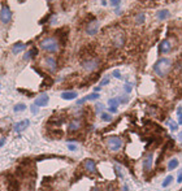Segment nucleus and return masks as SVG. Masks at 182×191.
I'll use <instances>...</instances> for the list:
<instances>
[{"label": "nucleus", "instance_id": "obj_1", "mask_svg": "<svg viewBox=\"0 0 182 191\" xmlns=\"http://www.w3.org/2000/svg\"><path fill=\"white\" fill-rule=\"evenodd\" d=\"M172 67H173L172 60L168 57H161L153 64V73H155L157 77L164 78V77H167L169 72L172 70Z\"/></svg>", "mask_w": 182, "mask_h": 191}, {"label": "nucleus", "instance_id": "obj_2", "mask_svg": "<svg viewBox=\"0 0 182 191\" xmlns=\"http://www.w3.org/2000/svg\"><path fill=\"white\" fill-rule=\"evenodd\" d=\"M39 47H41V50H43L45 52H48V53H56L60 50L59 40H57V38H55V36L43 38L39 43Z\"/></svg>", "mask_w": 182, "mask_h": 191}, {"label": "nucleus", "instance_id": "obj_3", "mask_svg": "<svg viewBox=\"0 0 182 191\" xmlns=\"http://www.w3.org/2000/svg\"><path fill=\"white\" fill-rule=\"evenodd\" d=\"M122 146H124V140L118 135H112L107 139V147H108V150L112 151V152L120 151L122 148Z\"/></svg>", "mask_w": 182, "mask_h": 191}, {"label": "nucleus", "instance_id": "obj_4", "mask_svg": "<svg viewBox=\"0 0 182 191\" xmlns=\"http://www.w3.org/2000/svg\"><path fill=\"white\" fill-rule=\"evenodd\" d=\"M99 65H100L99 60L92 59V57L85 60V61H82V68H83L86 72H95V70L99 68Z\"/></svg>", "mask_w": 182, "mask_h": 191}, {"label": "nucleus", "instance_id": "obj_5", "mask_svg": "<svg viewBox=\"0 0 182 191\" xmlns=\"http://www.w3.org/2000/svg\"><path fill=\"white\" fill-rule=\"evenodd\" d=\"M43 64H45L46 69L49 73H55L57 70V61H56V59L52 56H46L43 59Z\"/></svg>", "mask_w": 182, "mask_h": 191}, {"label": "nucleus", "instance_id": "obj_6", "mask_svg": "<svg viewBox=\"0 0 182 191\" xmlns=\"http://www.w3.org/2000/svg\"><path fill=\"white\" fill-rule=\"evenodd\" d=\"M83 126V121L81 118H73L70 120V122L68 124V132L69 133H77L78 130L82 129Z\"/></svg>", "mask_w": 182, "mask_h": 191}, {"label": "nucleus", "instance_id": "obj_7", "mask_svg": "<svg viewBox=\"0 0 182 191\" xmlns=\"http://www.w3.org/2000/svg\"><path fill=\"white\" fill-rule=\"evenodd\" d=\"M152 164H153V155L152 154H148V155H146L145 157H143V161H142V170H143V173L151 172Z\"/></svg>", "mask_w": 182, "mask_h": 191}, {"label": "nucleus", "instance_id": "obj_8", "mask_svg": "<svg viewBox=\"0 0 182 191\" xmlns=\"http://www.w3.org/2000/svg\"><path fill=\"white\" fill-rule=\"evenodd\" d=\"M10 20H12V12L7 5H3L2 9H0V21L3 24H9Z\"/></svg>", "mask_w": 182, "mask_h": 191}, {"label": "nucleus", "instance_id": "obj_9", "mask_svg": "<svg viewBox=\"0 0 182 191\" xmlns=\"http://www.w3.org/2000/svg\"><path fill=\"white\" fill-rule=\"evenodd\" d=\"M99 31V21L92 20L89 22V25L86 26V34L87 35H95Z\"/></svg>", "mask_w": 182, "mask_h": 191}, {"label": "nucleus", "instance_id": "obj_10", "mask_svg": "<svg viewBox=\"0 0 182 191\" xmlns=\"http://www.w3.org/2000/svg\"><path fill=\"white\" fill-rule=\"evenodd\" d=\"M83 169L87 173H96L98 169H96V161L92 160V159H86L83 161Z\"/></svg>", "mask_w": 182, "mask_h": 191}, {"label": "nucleus", "instance_id": "obj_11", "mask_svg": "<svg viewBox=\"0 0 182 191\" xmlns=\"http://www.w3.org/2000/svg\"><path fill=\"white\" fill-rule=\"evenodd\" d=\"M48 101H49V96H48V94L43 92V94H41V95L35 99L34 104H35L37 107H46V105L48 104Z\"/></svg>", "mask_w": 182, "mask_h": 191}, {"label": "nucleus", "instance_id": "obj_12", "mask_svg": "<svg viewBox=\"0 0 182 191\" xmlns=\"http://www.w3.org/2000/svg\"><path fill=\"white\" fill-rule=\"evenodd\" d=\"M172 51V44H170V42L168 39H164L161 40V43L159 44V52L160 53H169Z\"/></svg>", "mask_w": 182, "mask_h": 191}, {"label": "nucleus", "instance_id": "obj_13", "mask_svg": "<svg viewBox=\"0 0 182 191\" xmlns=\"http://www.w3.org/2000/svg\"><path fill=\"white\" fill-rule=\"evenodd\" d=\"M99 97H100V95H99L98 92H92V94H89V95H86L85 97H82V99L77 100V105H82L85 101H92V100H98Z\"/></svg>", "mask_w": 182, "mask_h": 191}, {"label": "nucleus", "instance_id": "obj_14", "mask_svg": "<svg viewBox=\"0 0 182 191\" xmlns=\"http://www.w3.org/2000/svg\"><path fill=\"white\" fill-rule=\"evenodd\" d=\"M29 125H30V121H29V120H22V121L14 124L13 130H14L16 133H21V132H24V130H26Z\"/></svg>", "mask_w": 182, "mask_h": 191}, {"label": "nucleus", "instance_id": "obj_15", "mask_svg": "<svg viewBox=\"0 0 182 191\" xmlns=\"http://www.w3.org/2000/svg\"><path fill=\"white\" fill-rule=\"evenodd\" d=\"M8 189L9 191H20V182L16 178L10 177L8 179Z\"/></svg>", "mask_w": 182, "mask_h": 191}, {"label": "nucleus", "instance_id": "obj_16", "mask_svg": "<svg viewBox=\"0 0 182 191\" xmlns=\"http://www.w3.org/2000/svg\"><path fill=\"white\" fill-rule=\"evenodd\" d=\"M78 96V92L77 91H64L61 94V99L64 100H73V99H77Z\"/></svg>", "mask_w": 182, "mask_h": 191}, {"label": "nucleus", "instance_id": "obj_17", "mask_svg": "<svg viewBox=\"0 0 182 191\" xmlns=\"http://www.w3.org/2000/svg\"><path fill=\"white\" fill-rule=\"evenodd\" d=\"M113 44H114V47L121 48V47H122V46L125 44V35H124V34H118L117 36L114 38Z\"/></svg>", "mask_w": 182, "mask_h": 191}, {"label": "nucleus", "instance_id": "obj_18", "mask_svg": "<svg viewBox=\"0 0 182 191\" xmlns=\"http://www.w3.org/2000/svg\"><path fill=\"white\" fill-rule=\"evenodd\" d=\"M25 48H26V46L24 44V43L18 42V43H16V44H13V47H12V52H13L14 55H17V53H20V52L25 51Z\"/></svg>", "mask_w": 182, "mask_h": 191}, {"label": "nucleus", "instance_id": "obj_19", "mask_svg": "<svg viewBox=\"0 0 182 191\" xmlns=\"http://www.w3.org/2000/svg\"><path fill=\"white\" fill-rule=\"evenodd\" d=\"M169 16H170V12L168 9H161V10H159L157 12V20L164 21V20H167Z\"/></svg>", "mask_w": 182, "mask_h": 191}, {"label": "nucleus", "instance_id": "obj_20", "mask_svg": "<svg viewBox=\"0 0 182 191\" xmlns=\"http://www.w3.org/2000/svg\"><path fill=\"white\" fill-rule=\"evenodd\" d=\"M37 53H38L37 48H31V50H29V51L24 55V60H25V61H27V60H30V59H33L34 56H37Z\"/></svg>", "mask_w": 182, "mask_h": 191}, {"label": "nucleus", "instance_id": "obj_21", "mask_svg": "<svg viewBox=\"0 0 182 191\" xmlns=\"http://www.w3.org/2000/svg\"><path fill=\"white\" fill-rule=\"evenodd\" d=\"M178 164H180L178 159H176V157H172V159L168 161V170H174V169L178 166Z\"/></svg>", "mask_w": 182, "mask_h": 191}, {"label": "nucleus", "instance_id": "obj_22", "mask_svg": "<svg viewBox=\"0 0 182 191\" xmlns=\"http://www.w3.org/2000/svg\"><path fill=\"white\" fill-rule=\"evenodd\" d=\"M174 181V178H173V176H167L164 178V181H163V183H161V186L165 189V187H168V186H170V183H172Z\"/></svg>", "mask_w": 182, "mask_h": 191}, {"label": "nucleus", "instance_id": "obj_23", "mask_svg": "<svg viewBox=\"0 0 182 191\" xmlns=\"http://www.w3.org/2000/svg\"><path fill=\"white\" fill-rule=\"evenodd\" d=\"M100 118L103 120V121L109 122V121H112V114L108 113V112H102L100 113Z\"/></svg>", "mask_w": 182, "mask_h": 191}, {"label": "nucleus", "instance_id": "obj_24", "mask_svg": "<svg viewBox=\"0 0 182 191\" xmlns=\"http://www.w3.org/2000/svg\"><path fill=\"white\" fill-rule=\"evenodd\" d=\"M118 104H120L118 97H112V99L108 100V107H116V108H117Z\"/></svg>", "mask_w": 182, "mask_h": 191}, {"label": "nucleus", "instance_id": "obj_25", "mask_svg": "<svg viewBox=\"0 0 182 191\" xmlns=\"http://www.w3.org/2000/svg\"><path fill=\"white\" fill-rule=\"evenodd\" d=\"M145 18H146V16L143 14V13L137 14V16H135V24H137V25L143 24V22H145Z\"/></svg>", "mask_w": 182, "mask_h": 191}, {"label": "nucleus", "instance_id": "obj_26", "mask_svg": "<svg viewBox=\"0 0 182 191\" xmlns=\"http://www.w3.org/2000/svg\"><path fill=\"white\" fill-rule=\"evenodd\" d=\"M26 109V105L24 104V103H20V104H16L14 107H13V111L17 113V112H22V111H25Z\"/></svg>", "mask_w": 182, "mask_h": 191}, {"label": "nucleus", "instance_id": "obj_27", "mask_svg": "<svg viewBox=\"0 0 182 191\" xmlns=\"http://www.w3.org/2000/svg\"><path fill=\"white\" fill-rule=\"evenodd\" d=\"M168 125H169V128H170V132H177L178 130V124L177 122H173V121H168Z\"/></svg>", "mask_w": 182, "mask_h": 191}, {"label": "nucleus", "instance_id": "obj_28", "mask_svg": "<svg viewBox=\"0 0 182 191\" xmlns=\"http://www.w3.org/2000/svg\"><path fill=\"white\" fill-rule=\"evenodd\" d=\"M131 90H133V85H131L130 82H126V83L124 85V91L126 92V94H129V92H131Z\"/></svg>", "mask_w": 182, "mask_h": 191}, {"label": "nucleus", "instance_id": "obj_29", "mask_svg": "<svg viewBox=\"0 0 182 191\" xmlns=\"http://www.w3.org/2000/svg\"><path fill=\"white\" fill-rule=\"evenodd\" d=\"M177 117H178V125H182V107L177 108Z\"/></svg>", "mask_w": 182, "mask_h": 191}, {"label": "nucleus", "instance_id": "obj_30", "mask_svg": "<svg viewBox=\"0 0 182 191\" xmlns=\"http://www.w3.org/2000/svg\"><path fill=\"white\" fill-rule=\"evenodd\" d=\"M112 75H113L114 78H117V79H121V78H122V75H121L120 70H117V69H116V70H113V72H112Z\"/></svg>", "mask_w": 182, "mask_h": 191}, {"label": "nucleus", "instance_id": "obj_31", "mask_svg": "<svg viewBox=\"0 0 182 191\" xmlns=\"http://www.w3.org/2000/svg\"><path fill=\"white\" fill-rule=\"evenodd\" d=\"M108 83H109V77H104V78L100 81V87L106 86V85H108Z\"/></svg>", "mask_w": 182, "mask_h": 191}, {"label": "nucleus", "instance_id": "obj_32", "mask_svg": "<svg viewBox=\"0 0 182 191\" xmlns=\"http://www.w3.org/2000/svg\"><path fill=\"white\" fill-rule=\"evenodd\" d=\"M121 3V0H109V4L112 5V7H118Z\"/></svg>", "mask_w": 182, "mask_h": 191}, {"label": "nucleus", "instance_id": "obj_33", "mask_svg": "<svg viewBox=\"0 0 182 191\" xmlns=\"http://www.w3.org/2000/svg\"><path fill=\"white\" fill-rule=\"evenodd\" d=\"M95 109H96V112H103V109H104V105L102 104V103H98L96 104V107H95Z\"/></svg>", "mask_w": 182, "mask_h": 191}, {"label": "nucleus", "instance_id": "obj_34", "mask_svg": "<svg viewBox=\"0 0 182 191\" xmlns=\"http://www.w3.org/2000/svg\"><path fill=\"white\" fill-rule=\"evenodd\" d=\"M39 107H37L35 104H33L31 107H30V109H31V113H34V114H37L38 113V111H39V109H38Z\"/></svg>", "mask_w": 182, "mask_h": 191}, {"label": "nucleus", "instance_id": "obj_35", "mask_svg": "<svg viewBox=\"0 0 182 191\" xmlns=\"http://www.w3.org/2000/svg\"><path fill=\"white\" fill-rule=\"evenodd\" d=\"M118 100H120V104H122V103H124V104H125V103H128L129 101V99H128V97H126V96H120L118 97Z\"/></svg>", "mask_w": 182, "mask_h": 191}, {"label": "nucleus", "instance_id": "obj_36", "mask_svg": "<svg viewBox=\"0 0 182 191\" xmlns=\"http://www.w3.org/2000/svg\"><path fill=\"white\" fill-rule=\"evenodd\" d=\"M108 113H111V114L117 113V108L116 107H108Z\"/></svg>", "mask_w": 182, "mask_h": 191}, {"label": "nucleus", "instance_id": "obj_37", "mask_svg": "<svg viewBox=\"0 0 182 191\" xmlns=\"http://www.w3.org/2000/svg\"><path fill=\"white\" fill-rule=\"evenodd\" d=\"M177 182H178V183H182V168L180 169V172H178V176H177Z\"/></svg>", "mask_w": 182, "mask_h": 191}, {"label": "nucleus", "instance_id": "obj_38", "mask_svg": "<svg viewBox=\"0 0 182 191\" xmlns=\"http://www.w3.org/2000/svg\"><path fill=\"white\" fill-rule=\"evenodd\" d=\"M68 148H69V151H76L77 150V146L73 144V143H68Z\"/></svg>", "mask_w": 182, "mask_h": 191}, {"label": "nucleus", "instance_id": "obj_39", "mask_svg": "<svg viewBox=\"0 0 182 191\" xmlns=\"http://www.w3.org/2000/svg\"><path fill=\"white\" fill-rule=\"evenodd\" d=\"M4 144H5V138H2V139H0V148H2Z\"/></svg>", "mask_w": 182, "mask_h": 191}, {"label": "nucleus", "instance_id": "obj_40", "mask_svg": "<svg viewBox=\"0 0 182 191\" xmlns=\"http://www.w3.org/2000/svg\"><path fill=\"white\" fill-rule=\"evenodd\" d=\"M100 90H102V87H100V86H98V87H95V89H94V92H99Z\"/></svg>", "mask_w": 182, "mask_h": 191}, {"label": "nucleus", "instance_id": "obj_41", "mask_svg": "<svg viewBox=\"0 0 182 191\" xmlns=\"http://www.w3.org/2000/svg\"><path fill=\"white\" fill-rule=\"evenodd\" d=\"M180 139L182 140V133H180Z\"/></svg>", "mask_w": 182, "mask_h": 191}, {"label": "nucleus", "instance_id": "obj_42", "mask_svg": "<svg viewBox=\"0 0 182 191\" xmlns=\"http://www.w3.org/2000/svg\"><path fill=\"white\" fill-rule=\"evenodd\" d=\"M47 2H53V0H47Z\"/></svg>", "mask_w": 182, "mask_h": 191}, {"label": "nucleus", "instance_id": "obj_43", "mask_svg": "<svg viewBox=\"0 0 182 191\" xmlns=\"http://www.w3.org/2000/svg\"><path fill=\"white\" fill-rule=\"evenodd\" d=\"M181 75H182V73H181Z\"/></svg>", "mask_w": 182, "mask_h": 191}]
</instances>
